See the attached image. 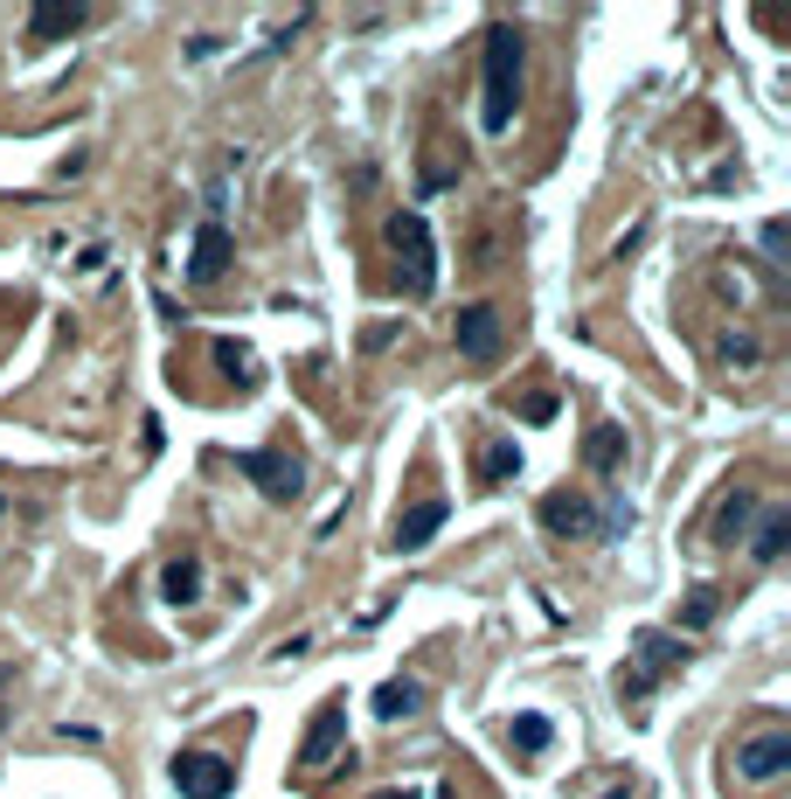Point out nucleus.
<instances>
[{
  "mask_svg": "<svg viewBox=\"0 0 791 799\" xmlns=\"http://www.w3.org/2000/svg\"><path fill=\"white\" fill-rule=\"evenodd\" d=\"M631 654H639V675H653V682H659V675H674V667L688 660V647H680L674 633H659V626H646L639 639H631Z\"/></svg>",
  "mask_w": 791,
  "mask_h": 799,
  "instance_id": "f8f14e48",
  "label": "nucleus"
},
{
  "mask_svg": "<svg viewBox=\"0 0 791 799\" xmlns=\"http://www.w3.org/2000/svg\"><path fill=\"white\" fill-rule=\"evenodd\" d=\"M763 257H771V265H784V223H778V216L763 223Z\"/></svg>",
  "mask_w": 791,
  "mask_h": 799,
  "instance_id": "5701e85b",
  "label": "nucleus"
},
{
  "mask_svg": "<svg viewBox=\"0 0 791 799\" xmlns=\"http://www.w3.org/2000/svg\"><path fill=\"white\" fill-rule=\"evenodd\" d=\"M424 703H431V688L417 682V675H389V682H382L376 695H368V709H376L382 724H403V716H417Z\"/></svg>",
  "mask_w": 791,
  "mask_h": 799,
  "instance_id": "9b49d317",
  "label": "nucleus"
},
{
  "mask_svg": "<svg viewBox=\"0 0 791 799\" xmlns=\"http://www.w3.org/2000/svg\"><path fill=\"white\" fill-rule=\"evenodd\" d=\"M202 598V556H174L161 571V605H195Z\"/></svg>",
  "mask_w": 791,
  "mask_h": 799,
  "instance_id": "ddd939ff",
  "label": "nucleus"
},
{
  "mask_svg": "<svg viewBox=\"0 0 791 799\" xmlns=\"http://www.w3.org/2000/svg\"><path fill=\"white\" fill-rule=\"evenodd\" d=\"M618 695H625V703H646V695H653V675H639V667H618Z\"/></svg>",
  "mask_w": 791,
  "mask_h": 799,
  "instance_id": "4be33fe9",
  "label": "nucleus"
},
{
  "mask_svg": "<svg viewBox=\"0 0 791 799\" xmlns=\"http://www.w3.org/2000/svg\"><path fill=\"white\" fill-rule=\"evenodd\" d=\"M784 543H791V508H763L750 556H757V563H778V556H784Z\"/></svg>",
  "mask_w": 791,
  "mask_h": 799,
  "instance_id": "2eb2a0df",
  "label": "nucleus"
},
{
  "mask_svg": "<svg viewBox=\"0 0 791 799\" xmlns=\"http://www.w3.org/2000/svg\"><path fill=\"white\" fill-rule=\"evenodd\" d=\"M548 418H556V397H548V390L527 397V424H548Z\"/></svg>",
  "mask_w": 791,
  "mask_h": 799,
  "instance_id": "b1692460",
  "label": "nucleus"
},
{
  "mask_svg": "<svg viewBox=\"0 0 791 799\" xmlns=\"http://www.w3.org/2000/svg\"><path fill=\"white\" fill-rule=\"evenodd\" d=\"M548 737H556V724H548V716H514V730H507V744H514V751H527V758L548 751Z\"/></svg>",
  "mask_w": 791,
  "mask_h": 799,
  "instance_id": "6ab92c4d",
  "label": "nucleus"
},
{
  "mask_svg": "<svg viewBox=\"0 0 791 799\" xmlns=\"http://www.w3.org/2000/svg\"><path fill=\"white\" fill-rule=\"evenodd\" d=\"M452 341H459V355H465V362H493V355H500V314H493V306H465V314H459V327H452Z\"/></svg>",
  "mask_w": 791,
  "mask_h": 799,
  "instance_id": "1a4fd4ad",
  "label": "nucleus"
},
{
  "mask_svg": "<svg viewBox=\"0 0 791 799\" xmlns=\"http://www.w3.org/2000/svg\"><path fill=\"white\" fill-rule=\"evenodd\" d=\"M584 459H590V473H618L625 467V431L618 424H597L584 438Z\"/></svg>",
  "mask_w": 791,
  "mask_h": 799,
  "instance_id": "dca6fc26",
  "label": "nucleus"
},
{
  "mask_svg": "<svg viewBox=\"0 0 791 799\" xmlns=\"http://www.w3.org/2000/svg\"><path fill=\"white\" fill-rule=\"evenodd\" d=\"M514 105H521V29L493 21L486 29V105H480V125L486 133H507Z\"/></svg>",
  "mask_w": 791,
  "mask_h": 799,
  "instance_id": "f257e3e1",
  "label": "nucleus"
},
{
  "mask_svg": "<svg viewBox=\"0 0 791 799\" xmlns=\"http://www.w3.org/2000/svg\"><path fill=\"white\" fill-rule=\"evenodd\" d=\"M236 473H244L264 501H299V486H306V467L285 445H257V452H244L236 459Z\"/></svg>",
  "mask_w": 791,
  "mask_h": 799,
  "instance_id": "7ed1b4c3",
  "label": "nucleus"
},
{
  "mask_svg": "<svg viewBox=\"0 0 791 799\" xmlns=\"http://www.w3.org/2000/svg\"><path fill=\"white\" fill-rule=\"evenodd\" d=\"M729 765L743 771V779H778V771H791V730H757L729 751Z\"/></svg>",
  "mask_w": 791,
  "mask_h": 799,
  "instance_id": "423d86ee",
  "label": "nucleus"
},
{
  "mask_svg": "<svg viewBox=\"0 0 791 799\" xmlns=\"http://www.w3.org/2000/svg\"><path fill=\"white\" fill-rule=\"evenodd\" d=\"M521 473V445L514 438H493V445L480 452V486H500V480H514Z\"/></svg>",
  "mask_w": 791,
  "mask_h": 799,
  "instance_id": "a211bd4d",
  "label": "nucleus"
},
{
  "mask_svg": "<svg viewBox=\"0 0 791 799\" xmlns=\"http://www.w3.org/2000/svg\"><path fill=\"white\" fill-rule=\"evenodd\" d=\"M444 522H452V501H444V494H424V501H410V508H403V514L389 522V550H396V556H417V550H424V543H431V535H438Z\"/></svg>",
  "mask_w": 791,
  "mask_h": 799,
  "instance_id": "39448f33",
  "label": "nucleus"
},
{
  "mask_svg": "<svg viewBox=\"0 0 791 799\" xmlns=\"http://www.w3.org/2000/svg\"><path fill=\"white\" fill-rule=\"evenodd\" d=\"M716 605H722L716 591L695 584V591H688V605H680V626H716Z\"/></svg>",
  "mask_w": 791,
  "mask_h": 799,
  "instance_id": "aec40b11",
  "label": "nucleus"
},
{
  "mask_svg": "<svg viewBox=\"0 0 791 799\" xmlns=\"http://www.w3.org/2000/svg\"><path fill=\"white\" fill-rule=\"evenodd\" d=\"M750 514H757V494H743V486H736V494H729V501L716 508V543H743Z\"/></svg>",
  "mask_w": 791,
  "mask_h": 799,
  "instance_id": "f3484780",
  "label": "nucleus"
},
{
  "mask_svg": "<svg viewBox=\"0 0 791 799\" xmlns=\"http://www.w3.org/2000/svg\"><path fill=\"white\" fill-rule=\"evenodd\" d=\"M604 799H625V786H612V792H604Z\"/></svg>",
  "mask_w": 791,
  "mask_h": 799,
  "instance_id": "bb28decb",
  "label": "nucleus"
},
{
  "mask_svg": "<svg viewBox=\"0 0 791 799\" xmlns=\"http://www.w3.org/2000/svg\"><path fill=\"white\" fill-rule=\"evenodd\" d=\"M84 29V8H29V42L42 49V42H63V35H76Z\"/></svg>",
  "mask_w": 791,
  "mask_h": 799,
  "instance_id": "4468645a",
  "label": "nucleus"
},
{
  "mask_svg": "<svg viewBox=\"0 0 791 799\" xmlns=\"http://www.w3.org/2000/svg\"><path fill=\"white\" fill-rule=\"evenodd\" d=\"M229 257H236L229 229H223V223H202L195 244H188V278H195V286H216V278L229 272Z\"/></svg>",
  "mask_w": 791,
  "mask_h": 799,
  "instance_id": "6e6552de",
  "label": "nucleus"
},
{
  "mask_svg": "<svg viewBox=\"0 0 791 799\" xmlns=\"http://www.w3.org/2000/svg\"><path fill=\"white\" fill-rule=\"evenodd\" d=\"M340 744H348V703H327L312 716V730L299 737V771H320L340 758Z\"/></svg>",
  "mask_w": 791,
  "mask_h": 799,
  "instance_id": "0eeeda50",
  "label": "nucleus"
},
{
  "mask_svg": "<svg viewBox=\"0 0 791 799\" xmlns=\"http://www.w3.org/2000/svg\"><path fill=\"white\" fill-rule=\"evenodd\" d=\"M174 792L181 799H229L236 792V765L223 751H181L174 758Z\"/></svg>",
  "mask_w": 791,
  "mask_h": 799,
  "instance_id": "20e7f679",
  "label": "nucleus"
},
{
  "mask_svg": "<svg viewBox=\"0 0 791 799\" xmlns=\"http://www.w3.org/2000/svg\"><path fill=\"white\" fill-rule=\"evenodd\" d=\"M216 369L223 376H236L250 390V376H257V362H250V348H236V341H216Z\"/></svg>",
  "mask_w": 791,
  "mask_h": 799,
  "instance_id": "412c9836",
  "label": "nucleus"
},
{
  "mask_svg": "<svg viewBox=\"0 0 791 799\" xmlns=\"http://www.w3.org/2000/svg\"><path fill=\"white\" fill-rule=\"evenodd\" d=\"M0 508H8V501H0Z\"/></svg>",
  "mask_w": 791,
  "mask_h": 799,
  "instance_id": "cd10ccee",
  "label": "nucleus"
},
{
  "mask_svg": "<svg viewBox=\"0 0 791 799\" xmlns=\"http://www.w3.org/2000/svg\"><path fill=\"white\" fill-rule=\"evenodd\" d=\"M368 799H417L410 786H389V792H368Z\"/></svg>",
  "mask_w": 791,
  "mask_h": 799,
  "instance_id": "a878e982",
  "label": "nucleus"
},
{
  "mask_svg": "<svg viewBox=\"0 0 791 799\" xmlns=\"http://www.w3.org/2000/svg\"><path fill=\"white\" fill-rule=\"evenodd\" d=\"M306 654V633H292V639H278V647H271V660H299Z\"/></svg>",
  "mask_w": 791,
  "mask_h": 799,
  "instance_id": "393cba45",
  "label": "nucleus"
},
{
  "mask_svg": "<svg viewBox=\"0 0 791 799\" xmlns=\"http://www.w3.org/2000/svg\"><path fill=\"white\" fill-rule=\"evenodd\" d=\"M389 250H396V286H403L410 299H431L438 293V250H431V223L417 209H396L389 216Z\"/></svg>",
  "mask_w": 791,
  "mask_h": 799,
  "instance_id": "f03ea898",
  "label": "nucleus"
},
{
  "mask_svg": "<svg viewBox=\"0 0 791 799\" xmlns=\"http://www.w3.org/2000/svg\"><path fill=\"white\" fill-rule=\"evenodd\" d=\"M542 529L548 535H597V508L584 494H569V486H556V494H542Z\"/></svg>",
  "mask_w": 791,
  "mask_h": 799,
  "instance_id": "9d476101",
  "label": "nucleus"
}]
</instances>
